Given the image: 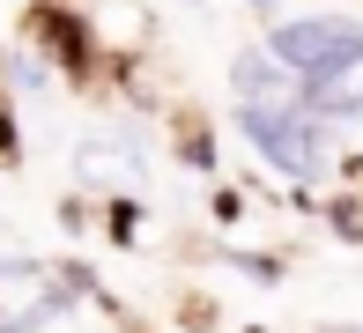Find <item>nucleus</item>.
<instances>
[{"instance_id":"obj_3","label":"nucleus","mask_w":363,"mask_h":333,"mask_svg":"<svg viewBox=\"0 0 363 333\" xmlns=\"http://www.w3.org/2000/svg\"><path fill=\"white\" fill-rule=\"evenodd\" d=\"M304 111H311V119H363V52L341 60L334 74L304 81Z\"/></svg>"},{"instance_id":"obj_4","label":"nucleus","mask_w":363,"mask_h":333,"mask_svg":"<svg viewBox=\"0 0 363 333\" xmlns=\"http://www.w3.org/2000/svg\"><path fill=\"white\" fill-rule=\"evenodd\" d=\"M289 67L274 52H245L238 67H230V89H238V104H304V89H289Z\"/></svg>"},{"instance_id":"obj_1","label":"nucleus","mask_w":363,"mask_h":333,"mask_svg":"<svg viewBox=\"0 0 363 333\" xmlns=\"http://www.w3.org/2000/svg\"><path fill=\"white\" fill-rule=\"evenodd\" d=\"M238 126L252 133V148L274 163L282 178H319L326 163V133L304 104H238Z\"/></svg>"},{"instance_id":"obj_2","label":"nucleus","mask_w":363,"mask_h":333,"mask_svg":"<svg viewBox=\"0 0 363 333\" xmlns=\"http://www.w3.org/2000/svg\"><path fill=\"white\" fill-rule=\"evenodd\" d=\"M267 52L282 60L289 74L319 81V74H334L341 60H356V52H363V30L349 23V15H304V23H274Z\"/></svg>"}]
</instances>
